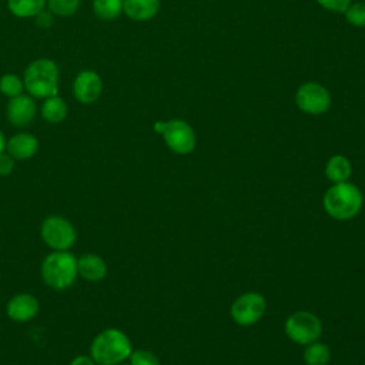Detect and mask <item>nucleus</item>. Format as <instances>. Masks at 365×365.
<instances>
[{
	"label": "nucleus",
	"mask_w": 365,
	"mask_h": 365,
	"mask_svg": "<svg viewBox=\"0 0 365 365\" xmlns=\"http://www.w3.org/2000/svg\"><path fill=\"white\" fill-rule=\"evenodd\" d=\"M70 365H97L91 356H86V355H80L76 356Z\"/></svg>",
	"instance_id": "cd10ccee"
},
{
	"label": "nucleus",
	"mask_w": 365,
	"mask_h": 365,
	"mask_svg": "<svg viewBox=\"0 0 365 365\" xmlns=\"http://www.w3.org/2000/svg\"><path fill=\"white\" fill-rule=\"evenodd\" d=\"M38 150V140L30 133H17L6 141V153L14 160H29Z\"/></svg>",
	"instance_id": "ddd939ff"
},
{
	"label": "nucleus",
	"mask_w": 365,
	"mask_h": 365,
	"mask_svg": "<svg viewBox=\"0 0 365 365\" xmlns=\"http://www.w3.org/2000/svg\"><path fill=\"white\" fill-rule=\"evenodd\" d=\"M60 71L51 58L40 57L33 60L24 70V91L33 98L44 100L58 94Z\"/></svg>",
	"instance_id": "f257e3e1"
},
{
	"label": "nucleus",
	"mask_w": 365,
	"mask_h": 365,
	"mask_svg": "<svg viewBox=\"0 0 365 365\" xmlns=\"http://www.w3.org/2000/svg\"><path fill=\"white\" fill-rule=\"evenodd\" d=\"M344 13L348 23L356 27H365V3L364 1L349 4Z\"/></svg>",
	"instance_id": "5701e85b"
},
{
	"label": "nucleus",
	"mask_w": 365,
	"mask_h": 365,
	"mask_svg": "<svg viewBox=\"0 0 365 365\" xmlns=\"http://www.w3.org/2000/svg\"><path fill=\"white\" fill-rule=\"evenodd\" d=\"M47 0H7L9 11L19 19H33L46 9Z\"/></svg>",
	"instance_id": "a211bd4d"
},
{
	"label": "nucleus",
	"mask_w": 365,
	"mask_h": 365,
	"mask_svg": "<svg viewBox=\"0 0 365 365\" xmlns=\"http://www.w3.org/2000/svg\"><path fill=\"white\" fill-rule=\"evenodd\" d=\"M33 19H34V21H36V24H37L38 27H41V29H50V27L54 24L56 16H54L48 9H44V10H41L37 16H34Z\"/></svg>",
	"instance_id": "393cba45"
},
{
	"label": "nucleus",
	"mask_w": 365,
	"mask_h": 365,
	"mask_svg": "<svg viewBox=\"0 0 365 365\" xmlns=\"http://www.w3.org/2000/svg\"><path fill=\"white\" fill-rule=\"evenodd\" d=\"M295 103L298 108L304 113L319 115L328 111L331 106V96L324 86L308 81L298 87L295 94Z\"/></svg>",
	"instance_id": "1a4fd4ad"
},
{
	"label": "nucleus",
	"mask_w": 365,
	"mask_h": 365,
	"mask_svg": "<svg viewBox=\"0 0 365 365\" xmlns=\"http://www.w3.org/2000/svg\"><path fill=\"white\" fill-rule=\"evenodd\" d=\"M364 197L361 190L352 182H336L324 195L322 204L327 214L335 220L345 221L354 218L362 208Z\"/></svg>",
	"instance_id": "f03ea898"
},
{
	"label": "nucleus",
	"mask_w": 365,
	"mask_h": 365,
	"mask_svg": "<svg viewBox=\"0 0 365 365\" xmlns=\"http://www.w3.org/2000/svg\"><path fill=\"white\" fill-rule=\"evenodd\" d=\"M331 359V351L328 345L322 342H311L304 349V362L307 365H327Z\"/></svg>",
	"instance_id": "aec40b11"
},
{
	"label": "nucleus",
	"mask_w": 365,
	"mask_h": 365,
	"mask_svg": "<svg viewBox=\"0 0 365 365\" xmlns=\"http://www.w3.org/2000/svg\"><path fill=\"white\" fill-rule=\"evenodd\" d=\"M14 168V158L9 153H0V175L7 177Z\"/></svg>",
	"instance_id": "bb28decb"
},
{
	"label": "nucleus",
	"mask_w": 365,
	"mask_h": 365,
	"mask_svg": "<svg viewBox=\"0 0 365 365\" xmlns=\"http://www.w3.org/2000/svg\"><path fill=\"white\" fill-rule=\"evenodd\" d=\"M317 1L324 9L331 10V11H339V13H344L351 3V0H317Z\"/></svg>",
	"instance_id": "a878e982"
},
{
	"label": "nucleus",
	"mask_w": 365,
	"mask_h": 365,
	"mask_svg": "<svg viewBox=\"0 0 365 365\" xmlns=\"http://www.w3.org/2000/svg\"><path fill=\"white\" fill-rule=\"evenodd\" d=\"M103 80L94 70H81L73 81V96L81 104H93L103 94Z\"/></svg>",
	"instance_id": "9d476101"
},
{
	"label": "nucleus",
	"mask_w": 365,
	"mask_h": 365,
	"mask_svg": "<svg viewBox=\"0 0 365 365\" xmlns=\"http://www.w3.org/2000/svg\"><path fill=\"white\" fill-rule=\"evenodd\" d=\"M81 0H47L46 7L56 17H70L80 9Z\"/></svg>",
	"instance_id": "4be33fe9"
},
{
	"label": "nucleus",
	"mask_w": 365,
	"mask_h": 365,
	"mask_svg": "<svg viewBox=\"0 0 365 365\" xmlns=\"http://www.w3.org/2000/svg\"><path fill=\"white\" fill-rule=\"evenodd\" d=\"M154 128L163 135L167 147L175 154L185 155L195 148V133L184 120H170L167 123L157 121Z\"/></svg>",
	"instance_id": "39448f33"
},
{
	"label": "nucleus",
	"mask_w": 365,
	"mask_h": 365,
	"mask_svg": "<svg viewBox=\"0 0 365 365\" xmlns=\"http://www.w3.org/2000/svg\"><path fill=\"white\" fill-rule=\"evenodd\" d=\"M267 309L265 298L258 292H245L240 295L231 305L232 319L242 327H250L258 322Z\"/></svg>",
	"instance_id": "6e6552de"
},
{
	"label": "nucleus",
	"mask_w": 365,
	"mask_h": 365,
	"mask_svg": "<svg viewBox=\"0 0 365 365\" xmlns=\"http://www.w3.org/2000/svg\"><path fill=\"white\" fill-rule=\"evenodd\" d=\"M6 312L16 322L30 321L38 312V301L30 294H17L7 302Z\"/></svg>",
	"instance_id": "f8f14e48"
},
{
	"label": "nucleus",
	"mask_w": 365,
	"mask_h": 365,
	"mask_svg": "<svg viewBox=\"0 0 365 365\" xmlns=\"http://www.w3.org/2000/svg\"><path fill=\"white\" fill-rule=\"evenodd\" d=\"M285 334L295 344L308 345L321 336L322 322L309 311H297L287 318Z\"/></svg>",
	"instance_id": "423d86ee"
},
{
	"label": "nucleus",
	"mask_w": 365,
	"mask_h": 365,
	"mask_svg": "<svg viewBox=\"0 0 365 365\" xmlns=\"http://www.w3.org/2000/svg\"><path fill=\"white\" fill-rule=\"evenodd\" d=\"M130 365H160L158 358L147 349L131 351L130 354Z\"/></svg>",
	"instance_id": "b1692460"
},
{
	"label": "nucleus",
	"mask_w": 365,
	"mask_h": 365,
	"mask_svg": "<svg viewBox=\"0 0 365 365\" xmlns=\"http://www.w3.org/2000/svg\"><path fill=\"white\" fill-rule=\"evenodd\" d=\"M78 274L91 282L101 281L107 274V265L104 259L96 254H84L77 259Z\"/></svg>",
	"instance_id": "2eb2a0df"
},
{
	"label": "nucleus",
	"mask_w": 365,
	"mask_h": 365,
	"mask_svg": "<svg viewBox=\"0 0 365 365\" xmlns=\"http://www.w3.org/2000/svg\"><path fill=\"white\" fill-rule=\"evenodd\" d=\"M93 11L96 17L111 21L123 13V0H93Z\"/></svg>",
	"instance_id": "6ab92c4d"
},
{
	"label": "nucleus",
	"mask_w": 365,
	"mask_h": 365,
	"mask_svg": "<svg viewBox=\"0 0 365 365\" xmlns=\"http://www.w3.org/2000/svg\"><path fill=\"white\" fill-rule=\"evenodd\" d=\"M160 10V0H123V13L134 21L153 19Z\"/></svg>",
	"instance_id": "4468645a"
},
{
	"label": "nucleus",
	"mask_w": 365,
	"mask_h": 365,
	"mask_svg": "<svg viewBox=\"0 0 365 365\" xmlns=\"http://www.w3.org/2000/svg\"><path fill=\"white\" fill-rule=\"evenodd\" d=\"M41 240L54 251H67L77 238L73 224L58 215L46 218L40 228Z\"/></svg>",
	"instance_id": "0eeeda50"
},
{
	"label": "nucleus",
	"mask_w": 365,
	"mask_h": 365,
	"mask_svg": "<svg viewBox=\"0 0 365 365\" xmlns=\"http://www.w3.org/2000/svg\"><path fill=\"white\" fill-rule=\"evenodd\" d=\"M77 275V258L67 251H54L41 264L43 281L57 291L73 285Z\"/></svg>",
	"instance_id": "20e7f679"
},
{
	"label": "nucleus",
	"mask_w": 365,
	"mask_h": 365,
	"mask_svg": "<svg viewBox=\"0 0 365 365\" xmlns=\"http://www.w3.org/2000/svg\"><path fill=\"white\" fill-rule=\"evenodd\" d=\"M37 113V106L34 103V98L29 94H20L17 97L9 98V103L6 106V117L9 123L14 127H27L31 124Z\"/></svg>",
	"instance_id": "9b49d317"
},
{
	"label": "nucleus",
	"mask_w": 365,
	"mask_h": 365,
	"mask_svg": "<svg viewBox=\"0 0 365 365\" xmlns=\"http://www.w3.org/2000/svg\"><path fill=\"white\" fill-rule=\"evenodd\" d=\"M90 354L97 365H118L130 356L131 342L123 331L108 328L93 339Z\"/></svg>",
	"instance_id": "7ed1b4c3"
},
{
	"label": "nucleus",
	"mask_w": 365,
	"mask_h": 365,
	"mask_svg": "<svg viewBox=\"0 0 365 365\" xmlns=\"http://www.w3.org/2000/svg\"><path fill=\"white\" fill-rule=\"evenodd\" d=\"M24 83L23 78L14 73H7L0 77V93L9 98L23 94Z\"/></svg>",
	"instance_id": "412c9836"
},
{
	"label": "nucleus",
	"mask_w": 365,
	"mask_h": 365,
	"mask_svg": "<svg viewBox=\"0 0 365 365\" xmlns=\"http://www.w3.org/2000/svg\"><path fill=\"white\" fill-rule=\"evenodd\" d=\"M118 365H120V364H118Z\"/></svg>",
	"instance_id": "c756f323"
},
{
	"label": "nucleus",
	"mask_w": 365,
	"mask_h": 365,
	"mask_svg": "<svg viewBox=\"0 0 365 365\" xmlns=\"http://www.w3.org/2000/svg\"><path fill=\"white\" fill-rule=\"evenodd\" d=\"M4 150H6V140H4V135H3V133L0 130V153H3Z\"/></svg>",
	"instance_id": "c85d7f7f"
},
{
	"label": "nucleus",
	"mask_w": 365,
	"mask_h": 365,
	"mask_svg": "<svg viewBox=\"0 0 365 365\" xmlns=\"http://www.w3.org/2000/svg\"><path fill=\"white\" fill-rule=\"evenodd\" d=\"M40 114L43 120H46L50 124H58L66 120L68 114V107L67 103L63 97L58 94L47 97L43 100L41 107H40Z\"/></svg>",
	"instance_id": "dca6fc26"
},
{
	"label": "nucleus",
	"mask_w": 365,
	"mask_h": 365,
	"mask_svg": "<svg viewBox=\"0 0 365 365\" xmlns=\"http://www.w3.org/2000/svg\"><path fill=\"white\" fill-rule=\"evenodd\" d=\"M351 171L352 170H351L349 160L341 154L332 155L325 165V174H327L328 180L332 181L334 184L348 181Z\"/></svg>",
	"instance_id": "f3484780"
}]
</instances>
